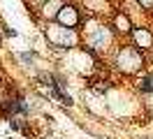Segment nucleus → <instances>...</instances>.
Segmentation results:
<instances>
[{"label":"nucleus","instance_id":"f257e3e1","mask_svg":"<svg viewBox=\"0 0 153 139\" xmlns=\"http://www.w3.org/2000/svg\"><path fill=\"white\" fill-rule=\"evenodd\" d=\"M10 125H12L14 130H23V123H21V120H16V118H12V120H10Z\"/></svg>","mask_w":153,"mask_h":139}]
</instances>
